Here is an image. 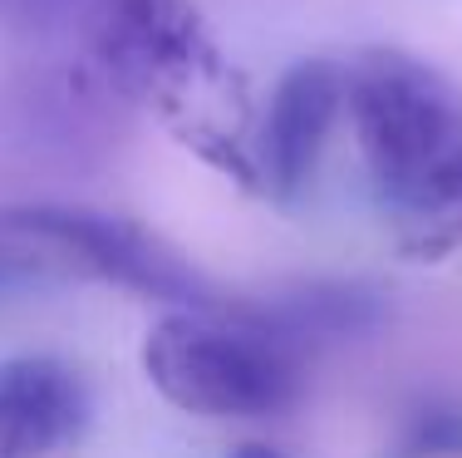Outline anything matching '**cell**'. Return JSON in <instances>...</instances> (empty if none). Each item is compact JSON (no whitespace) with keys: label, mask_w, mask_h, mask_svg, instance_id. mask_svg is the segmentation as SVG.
<instances>
[{"label":"cell","mask_w":462,"mask_h":458,"mask_svg":"<svg viewBox=\"0 0 462 458\" xmlns=\"http://www.w3.org/2000/svg\"><path fill=\"white\" fill-rule=\"evenodd\" d=\"M345 114L379 202L443 237L462 202V89L409 50L374 45L345 64Z\"/></svg>","instance_id":"cell-1"},{"label":"cell","mask_w":462,"mask_h":458,"mask_svg":"<svg viewBox=\"0 0 462 458\" xmlns=\"http://www.w3.org/2000/svg\"><path fill=\"white\" fill-rule=\"evenodd\" d=\"M143 375L197 419H281L305 395V351L256 305L168 311L143 341Z\"/></svg>","instance_id":"cell-2"},{"label":"cell","mask_w":462,"mask_h":458,"mask_svg":"<svg viewBox=\"0 0 462 458\" xmlns=\"http://www.w3.org/2000/svg\"><path fill=\"white\" fill-rule=\"evenodd\" d=\"M15 232H25L40 247L60 276H89L124 286L134 296L162 301L172 311H207L222 305L207 276L187 257H178L162 237L128 217L89 212V207H54V202H30V207H0Z\"/></svg>","instance_id":"cell-3"},{"label":"cell","mask_w":462,"mask_h":458,"mask_svg":"<svg viewBox=\"0 0 462 458\" xmlns=\"http://www.w3.org/2000/svg\"><path fill=\"white\" fill-rule=\"evenodd\" d=\"M89 35L104 74L128 94H152L202 70L207 35L187 0H94Z\"/></svg>","instance_id":"cell-4"},{"label":"cell","mask_w":462,"mask_h":458,"mask_svg":"<svg viewBox=\"0 0 462 458\" xmlns=\"http://www.w3.org/2000/svg\"><path fill=\"white\" fill-rule=\"evenodd\" d=\"M339 118H345V64L300 60L281 74L251 153V173L271 198L291 202L310 188Z\"/></svg>","instance_id":"cell-5"},{"label":"cell","mask_w":462,"mask_h":458,"mask_svg":"<svg viewBox=\"0 0 462 458\" xmlns=\"http://www.w3.org/2000/svg\"><path fill=\"white\" fill-rule=\"evenodd\" d=\"M89 385L54 355L0 360V458H54L89 429Z\"/></svg>","instance_id":"cell-6"},{"label":"cell","mask_w":462,"mask_h":458,"mask_svg":"<svg viewBox=\"0 0 462 458\" xmlns=\"http://www.w3.org/2000/svg\"><path fill=\"white\" fill-rule=\"evenodd\" d=\"M256 311L291 345H300L310 355L315 345L374 335L383 325V315H389V305H383V296L374 286H359V281H310V286H295L271 301H256Z\"/></svg>","instance_id":"cell-7"},{"label":"cell","mask_w":462,"mask_h":458,"mask_svg":"<svg viewBox=\"0 0 462 458\" xmlns=\"http://www.w3.org/2000/svg\"><path fill=\"white\" fill-rule=\"evenodd\" d=\"M383 458H462V405L428 395L423 405L403 414Z\"/></svg>","instance_id":"cell-8"},{"label":"cell","mask_w":462,"mask_h":458,"mask_svg":"<svg viewBox=\"0 0 462 458\" xmlns=\"http://www.w3.org/2000/svg\"><path fill=\"white\" fill-rule=\"evenodd\" d=\"M45 281H60L54 261L40 252L25 232H15V227L5 222V212H0V296H10V291H30V286H45Z\"/></svg>","instance_id":"cell-9"},{"label":"cell","mask_w":462,"mask_h":458,"mask_svg":"<svg viewBox=\"0 0 462 458\" xmlns=\"http://www.w3.org/2000/svg\"><path fill=\"white\" fill-rule=\"evenodd\" d=\"M226 458H285V453L271 449V444H256V439H251V444H236V449H231Z\"/></svg>","instance_id":"cell-10"},{"label":"cell","mask_w":462,"mask_h":458,"mask_svg":"<svg viewBox=\"0 0 462 458\" xmlns=\"http://www.w3.org/2000/svg\"><path fill=\"white\" fill-rule=\"evenodd\" d=\"M448 242H462V202H457V212L448 217V227H443V237H438V247H448Z\"/></svg>","instance_id":"cell-11"}]
</instances>
